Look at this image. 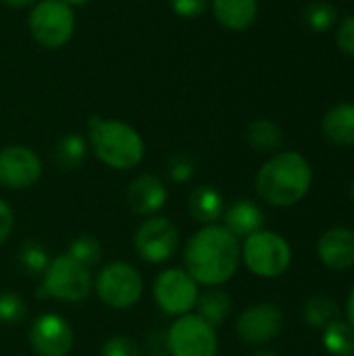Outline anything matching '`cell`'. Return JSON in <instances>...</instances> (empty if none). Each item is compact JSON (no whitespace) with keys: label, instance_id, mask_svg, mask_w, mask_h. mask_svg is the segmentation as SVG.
<instances>
[{"label":"cell","instance_id":"6da1fadb","mask_svg":"<svg viewBox=\"0 0 354 356\" xmlns=\"http://www.w3.org/2000/svg\"><path fill=\"white\" fill-rule=\"evenodd\" d=\"M240 240L219 223L202 225L186 244L184 265L194 282L217 288L230 282L240 267Z\"/></svg>","mask_w":354,"mask_h":356},{"label":"cell","instance_id":"7a4b0ae2","mask_svg":"<svg viewBox=\"0 0 354 356\" xmlns=\"http://www.w3.org/2000/svg\"><path fill=\"white\" fill-rule=\"evenodd\" d=\"M313 186L311 163L294 150L275 152L267 159L255 179L257 194L271 207L288 209L298 204Z\"/></svg>","mask_w":354,"mask_h":356},{"label":"cell","instance_id":"3957f363","mask_svg":"<svg viewBox=\"0 0 354 356\" xmlns=\"http://www.w3.org/2000/svg\"><path fill=\"white\" fill-rule=\"evenodd\" d=\"M90 146L98 161L111 169L127 171L142 163L146 146L142 136L127 123L102 117H90L88 121Z\"/></svg>","mask_w":354,"mask_h":356},{"label":"cell","instance_id":"277c9868","mask_svg":"<svg viewBox=\"0 0 354 356\" xmlns=\"http://www.w3.org/2000/svg\"><path fill=\"white\" fill-rule=\"evenodd\" d=\"M240 259L252 275L263 280H275L290 269L292 246L282 234L261 229L244 238V244L240 246Z\"/></svg>","mask_w":354,"mask_h":356},{"label":"cell","instance_id":"5b68a950","mask_svg":"<svg viewBox=\"0 0 354 356\" xmlns=\"http://www.w3.org/2000/svg\"><path fill=\"white\" fill-rule=\"evenodd\" d=\"M92 292L90 269L73 261L69 254H58L44 271L40 296L61 302H81Z\"/></svg>","mask_w":354,"mask_h":356},{"label":"cell","instance_id":"8992f818","mask_svg":"<svg viewBox=\"0 0 354 356\" xmlns=\"http://www.w3.org/2000/svg\"><path fill=\"white\" fill-rule=\"evenodd\" d=\"M27 25L40 46L56 50L73 38L75 15L63 0H40L33 4Z\"/></svg>","mask_w":354,"mask_h":356},{"label":"cell","instance_id":"52a82bcc","mask_svg":"<svg viewBox=\"0 0 354 356\" xmlns=\"http://www.w3.org/2000/svg\"><path fill=\"white\" fill-rule=\"evenodd\" d=\"M96 294L108 307L117 311L131 309L144 292V280L129 263H108L96 277Z\"/></svg>","mask_w":354,"mask_h":356},{"label":"cell","instance_id":"ba28073f","mask_svg":"<svg viewBox=\"0 0 354 356\" xmlns=\"http://www.w3.org/2000/svg\"><path fill=\"white\" fill-rule=\"evenodd\" d=\"M165 336L171 356H215L219 348L215 327L202 321L196 313L177 317Z\"/></svg>","mask_w":354,"mask_h":356},{"label":"cell","instance_id":"9c48e42d","mask_svg":"<svg viewBox=\"0 0 354 356\" xmlns=\"http://www.w3.org/2000/svg\"><path fill=\"white\" fill-rule=\"evenodd\" d=\"M179 244V232L167 217H148L134 236V248L142 261L159 265L169 261Z\"/></svg>","mask_w":354,"mask_h":356},{"label":"cell","instance_id":"30bf717a","mask_svg":"<svg viewBox=\"0 0 354 356\" xmlns=\"http://www.w3.org/2000/svg\"><path fill=\"white\" fill-rule=\"evenodd\" d=\"M198 284L186 269H167L154 282V300L163 313L188 315L198 300Z\"/></svg>","mask_w":354,"mask_h":356},{"label":"cell","instance_id":"8fae6325","mask_svg":"<svg viewBox=\"0 0 354 356\" xmlns=\"http://www.w3.org/2000/svg\"><path fill=\"white\" fill-rule=\"evenodd\" d=\"M284 330V313L273 302H259L240 313L236 336L250 346H263L275 340Z\"/></svg>","mask_w":354,"mask_h":356},{"label":"cell","instance_id":"7c38bea8","mask_svg":"<svg viewBox=\"0 0 354 356\" xmlns=\"http://www.w3.org/2000/svg\"><path fill=\"white\" fill-rule=\"evenodd\" d=\"M29 346L38 356H67L73 350V327L56 313H44L29 325Z\"/></svg>","mask_w":354,"mask_h":356},{"label":"cell","instance_id":"4fadbf2b","mask_svg":"<svg viewBox=\"0 0 354 356\" xmlns=\"http://www.w3.org/2000/svg\"><path fill=\"white\" fill-rule=\"evenodd\" d=\"M42 177L40 156L21 144H10L0 150V186L8 190H27Z\"/></svg>","mask_w":354,"mask_h":356},{"label":"cell","instance_id":"5bb4252c","mask_svg":"<svg viewBox=\"0 0 354 356\" xmlns=\"http://www.w3.org/2000/svg\"><path fill=\"white\" fill-rule=\"evenodd\" d=\"M317 257L323 267L344 271L354 267V229L332 227L317 240Z\"/></svg>","mask_w":354,"mask_h":356},{"label":"cell","instance_id":"9a60e30c","mask_svg":"<svg viewBox=\"0 0 354 356\" xmlns=\"http://www.w3.org/2000/svg\"><path fill=\"white\" fill-rule=\"evenodd\" d=\"M127 202L136 215L154 217L167 202V186L152 173L138 175L127 188Z\"/></svg>","mask_w":354,"mask_h":356},{"label":"cell","instance_id":"2e32d148","mask_svg":"<svg viewBox=\"0 0 354 356\" xmlns=\"http://www.w3.org/2000/svg\"><path fill=\"white\" fill-rule=\"evenodd\" d=\"M223 225L240 240L248 238L263 229L265 225V213L263 209L252 200H236L234 204L223 211Z\"/></svg>","mask_w":354,"mask_h":356},{"label":"cell","instance_id":"e0dca14e","mask_svg":"<svg viewBox=\"0 0 354 356\" xmlns=\"http://www.w3.org/2000/svg\"><path fill=\"white\" fill-rule=\"evenodd\" d=\"M215 19L230 31L248 29L259 15V0H211Z\"/></svg>","mask_w":354,"mask_h":356},{"label":"cell","instance_id":"ac0fdd59","mask_svg":"<svg viewBox=\"0 0 354 356\" xmlns=\"http://www.w3.org/2000/svg\"><path fill=\"white\" fill-rule=\"evenodd\" d=\"M323 136L342 148L354 146V102H340L332 106L321 119Z\"/></svg>","mask_w":354,"mask_h":356},{"label":"cell","instance_id":"d6986e66","mask_svg":"<svg viewBox=\"0 0 354 356\" xmlns=\"http://www.w3.org/2000/svg\"><path fill=\"white\" fill-rule=\"evenodd\" d=\"M188 209L190 215L202 223V225H213L223 217L225 211V202L223 196L217 188L213 186H198L192 190L190 198H188Z\"/></svg>","mask_w":354,"mask_h":356},{"label":"cell","instance_id":"ffe728a7","mask_svg":"<svg viewBox=\"0 0 354 356\" xmlns=\"http://www.w3.org/2000/svg\"><path fill=\"white\" fill-rule=\"evenodd\" d=\"M194 309L202 321H207L211 327L217 330L230 319V315L234 311V300L225 290H219V286H217V288H209L202 294H198Z\"/></svg>","mask_w":354,"mask_h":356},{"label":"cell","instance_id":"44dd1931","mask_svg":"<svg viewBox=\"0 0 354 356\" xmlns=\"http://www.w3.org/2000/svg\"><path fill=\"white\" fill-rule=\"evenodd\" d=\"M246 142L252 150L263 154H275L284 144L282 127L271 119H257L246 127Z\"/></svg>","mask_w":354,"mask_h":356},{"label":"cell","instance_id":"7402d4cb","mask_svg":"<svg viewBox=\"0 0 354 356\" xmlns=\"http://www.w3.org/2000/svg\"><path fill=\"white\" fill-rule=\"evenodd\" d=\"M340 317L338 302L328 294H315L303 305V319L313 330H323Z\"/></svg>","mask_w":354,"mask_h":356},{"label":"cell","instance_id":"603a6c76","mask_svg":"<svg viewBox=\"0 0 354 356\" xmlns=\"http://www.w3.org/2000/svg\"><path fill=\"white\" fill-rule=\"evenodd\" d=\"M86 154H88V144H86V138L79 134L63 136L52 150V159L61 171H73L81 167Z\"/></svg>","mask_w":354,"mask_h":356},{"label":"cell","instance_id":"cb8c5ba5","mask_svg":"<svg viewBox=\"0 0 354 356\" xmlns=\"http://www.w3.org/2000/svg\"><path fill=\"white\" fill-rule=\"evenodd\" d=\"M321 342L332 356H354V327L338 317L321 330Z\"/></svg>","mask_w":354,"mask_h":356},{"label":"cell","instance_id":"d4e9b609","mask_svg":"<svg viewBox=\"0 0 354 356\" xmlns=\"http://www.w3.org/2000/svg\"><path fill=\"white\" fill-rule=\"evenodd\" d=\"M50 254L38 240H25L17 252V263L27 275H44L50 265Z\"/></svg>","mask_w":354,"mask_h":356},{"label":"cell","instance_id":"484cf974","mask_svg":"<svg viewBox=\"0 0 354 356\" xmlns=\"http://www.w3.org/2000/svg\"><path fill=\"white\" fill-rule=\"evenodd\" d=\"M303 21L315 33H323L338 23V10L330 2H311L303 8Z\"/></svg>","mask_w":354,"mask_h":356},{"label":"cell","instance_id":"4316f807","mask_svg":"<svg viewBox=\"0 0 354 356\" xmlns=\"http://www.w3.org/2000/svg\"><path fill=\"white\" fill-rule=\"evenodd\" d=\"M73 261H77L83 267H94L100 257H102V244L98 242V238L90 236V234H81L77 236L71 244H69V252H67Z\"/></svg>","mask_w":354,"mask_h":356},{"label":"cell","instance_id":"83f0119b","mask_svg":"<svg viewBox=\"0 0 354 356\" xmlns=\"http://www.w3.org/2000/svg\"><path fill=\"white\" fill-rule=\"evenodd\" d=\"M27 307L21 296L15 292H0V323L2 325H17L25 319Z\"/></svg>","mask_w":354,"mask_h":356},{"label":"cell","instance_id":"f1b7e54d","mask_svg":"<svg viewBox=\"0 0 354 356\" xmlns=\"http://www.w3.org/2000/svg\"><path fill=\"white\" fill-rule=\"evenodd\" d=\"M167 175L175 181V184H184L190 181L196 175V159L188 152H177L171 154L167 161Z\"/></svg>","mask_w":354,"mask_h":356},{"label":"cell","instance_id":"f546056e","mask_svg":"<svg viewBox=\"0 0 354 356\" xmlns=\"http://www.w3.org/2000/svg\"><path fill=\"white\" fill-rule=\"evenodd\" d=\"M100 356H142V350H140V346L136 344L134 338H129V336H113L102 344Z\"/></svg>","mask_w":354,"mask_h":356},{"label":"cell","instance_id":"4dcf8cb0","mask_svg":"<svg viewBox=\"0 0 354 356\" xmlns=\"http://www.w3.org/2000/svg\"><path fill=\"white\" fill-rule=\"evenodd\" d=\"M336 46L340 48V52L354 58V15L344 17L336 25Z\"/></svg>","mask_w":354,"mask_h":356},{"label":"cell","instance_id":"1f68e13d","mask_svg":"<svg viewBox=\"0 0 354 356\" xmlns=\"http://www.w3.org/2000/svg\"><path fill=\"white\" fill-rule=\"evenodd\" d=\"M211 0H169L171 8L175 15L184 17V19H196L200 17L207 6H209Z\"/></svg>","mask_w":354,"mask_h":356},{"label":"cell","instance_id":"d6a6232c","mask_svg":"<svg viewBox=\"0 0 354 356\" xmlns=\"http://www.w3.org/2000/svg\"><path fill=\"white\" fill-rule=\"evenodd\" d=\"M13 225H15V215H13V209L8 207V202H4L0 198V246L8 240L10 232H13Z\"/></svg>","mask_w":354,"mask_h":356},{"label":"cell","instance_id":"836d02e7","mask_svg":"<svg viewBox=\"0 0 354 356\" xmlns=\"http://www.w3.org/2000/svg\"><path fill=\"white\" fill-rule=\"evenodd\" d=\"M346 321L354 327V286L351 294H348V298H346Z\"/></svg>","mask_w":354,"mask_h":356},{"label":"cell","instance_id":"e575fe53","mask_svg":"<svg viewBox=\"0 0 354 356\" xmlns=\"http://www.w3.org/2000/svg\"><path fill=\"white\" fill-rule=\"evenodd\" d=\"M2 4L10 6V8H25V6H31L35 4V0H0Z\"/></svg>","mask_w":354,"mask_h":356},{"label":"cell","instance_id":"d590c367","mask_svg":"<svg viewBox=\"0 0 354 356\" xmlns=\"http://www.w3.org/2000/svg\"><path fill=\"white\" fill-rule=\"evenodd\" d=\"M65 4H69V6H81V4H86V2H90V0H63Z\"/></svg>","mask_w":354,"mask_h":356},{"label":"cell","instance_id":"8d00e7d4","mask_svg":"<svg viewBox=\"0 0 354 356\" xmlns=\"http://www.w3.org/2000/svg\"><path fill=\"white\" fill-rule=\"evenodd\" d=\"M252 356H280L277 353H273V350H259V353H255Z\"/></svg>","mask_w":354,"mask_h":356},{"label":"cell","instance_id":"74e56055","mask_svg":"<svg viewBox=\"0 0 354 356\" xmlns=\"http://www.w3.org/2000/svg\"><path fill=\"white\" fill-rule=\"evenodd\" d=\"M351 200H353V202H354V181H353V184H351Z\"/></svg>","mask_w":354,"mask_h":356}]
</instances>
